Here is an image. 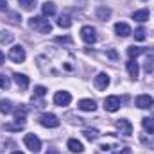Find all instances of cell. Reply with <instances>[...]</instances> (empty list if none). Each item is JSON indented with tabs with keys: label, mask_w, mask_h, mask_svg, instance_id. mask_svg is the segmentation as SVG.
<instances>
[{
	"label": "cell",
	"mask_w": 154,
	"mask_h": 154,
	"mask_svg": "<svg viewBox=\"0 0 154 154\" xmlns=\"http://www.w3.org/2000/svg\"><path fill=\"white\" fill-rule=\"evenodd\" d=\"M29 27L34 29V31H38V32H41V34H48V32H52V25H50V22H48L47 18H43V16H32V18L29 20Z\"/></svg>",
	"instance_id": "cell-1"
},
{
	"label": "cell",
	"mask_w": 154,
	"mask_h": 154,
	"mask_svg": "<svg viewBox=\"0 0 154 154\" xmlns=\"http://www.w3.org/2000/svg\"><path fill=\"white\" fill-rule=\"evenodd\" d=\"M9 59L13 63H23L25 61V48L22 45H14L11 50H9Z\"/></svg>",
	"instance_id": "cell-2"
},
{
	"label": "cell",
	"mask_w": 154,
	"mask_h": 154,
	"mask_svg": "<svg viewBox=\"0 0 154 154\" xmlns=\"http://www.w3.org/2000/svg\"><path fill=\"white\" fill-rule=\"evenodd\" d=\"M81 38L84 43H95L97 41V31L91 27V25H84L82 29H81Z\"/></svg>",
	"instance_id": "cell-3"
},
{
	"label": "cell",
	"mask_w": 154,
	"mask_h": 154,
	"mask_svg": "<svg viewBox=\"0 0 154 154\" xmlns=\"http://www.w3.org/2000/svg\"><path fill=\"white\" fill-rule=\"evenodd\" d=\"M23 143H25L27 149H31L32 152H39V149H41V140H39L36 134H25Z\"/></svg>",
	"instance_id": "cell-4"
},
{
	"label": "cell",
	"mask_w": 154,
	"mask_h": 154,
	"mask_svg": "<svg viewBox=\"0 0 154 154\" xmlns=\"http://www.w3.org/2000/svg\"><path fill=\"white\" fill-rule=\"evenodd\" d=\"M39 124L43 127H57L59 125V118L54 113H43V115L39 116Z\"/></svg>",
	"instance_id": "cell-5"
},
{
	"label": "cell",
	"mask_w": 154,
	"mask_h": 154,
	"mask_svg": "<svg viewBox=\"0 0 154 154\" xmlns=\"http://www.w3.org/2000/svg\"><path fill=\"white\" fill-rule=\"evenodd\" d=\"M134 104H136V108H140V109H151L154 106V99L151 95H138V97L134 99Z\"/></svg>",
	"instance_id": "cell-6"
},
{
	"label": "cell",
	"mask_w": 154,
	"mask_h": 154,
	"mask_svg": "<svg viewBox=\"0 0 154 154\" xmlns=\"http://www.w3.org/2000/svg\"><path fill=\"white\" fill-rule=\"evenodd\" d=\"M120 104H122V100H120V97H116V95H111V97H106V99H104V108H106V111H109V113L120 109Z\"/></svg>",
	"instance_id": "cell-7"
},
{
	"label": "cell",
	"mask_w": 154,
	"mask_h": 154,
	"mask_svg": "<svg viewBox=\"0 0 154 154\" xmlns=\"http://www.w3.org/2000/svg\"><path fill=\"white\" fill-rule=\"evenodd\" d=\"M54 102L57 104V106H68L70 102H72V95L68 93V91H57L56 95H54Z\"/></svg>",
	"instance_id": "cell-8"
},
{
	"label": "cell",
	"mask_w": 154,
	"mask_h": 154,
	"mask_svg": "<svg viewBox=\"0 0 154 154\" xmlns=\"http://www.w3.org/2000/svg\"><path fill=\"white\" fill-rule=\"evenodd\" d=\"M116 127H118L120 134H124V136H131V134H133V125H131V122L125 120V118L116 120Z\"/></svg>",
	"instance_id": "cell-9"
},
{
	"label": "cell",
	"mask_w": 154,
	"mask_h": 154,
	"mask_svg": "<svg viewBox=\"0 0 154 154\" xmlns=\"http://www.w3.org/2000/svg\"><path fill=\"white\" fill-rule=\"evenodd\" d=\"M93 82H95V88H97V90H106V88L109 86V75H108L106 72H100L99 75L95 77Z\"/></svg>",
	"instance_id": "cell-10"
},
{
	"label": "cell",
	"mask_w": 154,
	"mask_h": 154,
	"mask_svg": "<svg viewBox=\"0 0 154 154\" xmlns=\"http://www.w3.org/2000/svg\"><path fill=\"white\" fill-rule=\"evenodd\" d=\"M115 32L118 34V36H122V38H125V36H131V34H133L131 27H129L127 23H124V22L115 23Z\"/></svg>",
	"instance_id": "cell-11"
},
{
	"label": "cell",
	"mask_w": 154,
	"mask_h": 154,
	"mask_svg": "<svg viewBox=\"0 0 154 154\" xmlns=\"http://www.w3.org/2000/svg\"><path fill=\"white\" fill-rule=\"evenodd\" d=\"M79 109H82V111H95L97 104H95L93 99H82V100H79Z\"/></svg>",
	"instance_id": "cell-12"
},
{
	"label": "cell",
	"mask_w": 154,
	"mask_h": 154,
	"mask_svg": "<svg viewBox=\"0 0 154 154\" xmlns=\"http://www.w3.org/2000/svg\"><path fill=\"white\" fill-rule=\"evenodd\" d=\"M13 79H14V82L18 84L20 90H27V86H29V77L27 75H23V74H14Z\"/></svg>",
	"instance_id": "cell-13"
},
{
	"label": "cell",
	"mask_w": 154,
	"mask_h": 154,
	"mask_svg": "<svg viewBox=\"0 0 154 154\" xmlns=\"http://www.w3.org/2000/svg\"><path fill=\"white\" fill-rule=\"evenodd\" d=\"M25 116H27V108H25V104H20V108L14 109V118H16L18 124H23Z\"/></svg>",
	"instance_id": "cell-14"
},
{
	"label": "cell",
	"mask_w": 154,
	"mask_h": 154,
	"mask_svg": "<svg viewBox=\"0 0 154 154\" xmlns=\"http://www.w3.org/2000/svg\"><path fill=\"white\" fill-rule=\"evenodd\" d=\"M41 13H43V16H54L56 14V4L54 2H45L41 5Z\"/></svg>",
	"instance_id": "cell-15"
},
{
	"label": "cell",
	"mask_w": 154,
	"mask_h": 154,
	"mask_svg": "<svg viewBox=\"0 0 154 154\" xmlns=\"http://www.w3.org/2000/svg\"><path fill=\"white\" fill-rule=\"evenodd\" d=\"M149 16H151L149 9H140V11H134L133 13V20H136V22H147Z\"/></svg>",
	"instance_id": "cell-16"
},
{
	"label": "cell",
	"mask_w": 154,
	"mask_h": 154,
	"mask_svg": "<svg viewBox=\"0 0 154 154\" xmlns=\"http://www.w3.org/2000/svg\"><path fill=\"white\" fill-rule=\"evenodd\" d=\"M125 66H127V72H129V75L133 77V79H136V77H138L140 68H138V63H136V61H133V59H131V61H127V65H125Z\"/></svg>",
	"instance_id": "cell-17"
},
{
	"label": "cell",
	"mask_w": 154,
	"mask_h": 154,
	"mask_svg": "<svg viewBox=\"0 0 154 154\" xmlns=\"http://www.w3.org/2000/svg\"><path fill=\"white\" fill-rule=\"evenodd\" d=\"M68 149L72 151V152H82L84 151V147H82V143L75 140V138H72V140H68Z\"/></svg>",
	"instance_id": "cell-18"
},
{
	"label": "cell",
	"mask_w": 154,
	"mask_h": 154,
	"mask_svg": "<svg viewBox=\"0 0 154 154\" xmlns=\"http://www.w3.org/2000/svg\"><path fill=\"white\" fill-rule=\"evenodd\" d=\"M142 125H143V129H145L147 133L154 134V118H151V116L142 118Z\"/></svg>",
	"instance_id": "cell-19"
},
{
	"label": "cell",
	"mask_w": 154,
	"mask_h": 154,
	"mask_svg": "<svg viewBox=\"0 0 154 154\" xmlns=\"http://www.w3.org/2000/svg\"><path fill=\"white\" fill-rule=\"evenodd\" d=\"M111 16V9L109 7H97V18L99 20H108Z\"/></svg>",
	"instance_id": "cell-20"
},
{
	"label": "cell",
	"mask_w": 154,
	"mask_h": 154,
	"mask_svg": "<svg viewBox=\"0 0 154 154\" xmlns=\"http://www.w3.org/2000/svg\"><path fill=\"white\" fill-rule=\"evenodd\" d=\"M57 25L63 27V29H68V27H72V18L68 14H61L59 20H57Z\"/></svg>",
	"instance_id": "cell-21"
},
{
	"label": "cell",
	"mask_w": 154,
	"mask_h": 154,
	"mask_svg": "<svg viewBox=\"0 0 154 154\" xmlns=\"http://www.w3.org/2000/svg\"><path fill=\"white\" fill-rule=\"evenodd\" d=\"M145 52V48H142V47H134V45H131L129 48H127V56L133 59V57H138L140 54H143Z\"/></svg>",
	"instance_id": "cell-22"
},
{
	"label": "cell",
	"mask_w": 154,
	"mask_h": 154,
	"mask_svg": "<svg viewBox=\"0 0 154 154\" xmlns=\"http://www.w3.org/2000/svg\"><path fill=\"white\" fill-rule=\"evenodd\" d=\"M0 111H2V113H5V115H7V113H11V111H13V102H11V100L2 99V100H0Z\"/></svg>",
	"instance_id": "cell-23"
},
{
	"label": "cell",
	"mask_w": 154,
	"mask_h": 154,
	"mask_svg": "<svg viewBox=\"0 0 154 154\" xmlns=\"http://www.w3.org/2000/svg\"><path fill=\"white\" fill-rule=\"evenodd\" d=\"M82 134H84V138H86V140H90V142L99 138V131H97V129H84V131H82Z\"/></svg>",
	"instance_id": "cell-24"
},
{
	"label": "cell",
	"mask_w": 154,
	"mask_h": 154,
	"mask_svg": "<svg viewBox=\"0 0 154 154\" xmlns=\"http://www.w3.org/2000/svg\"><path fill=\"white\" fill-rule=\"evenodd\" d=\"M140 142L143 143V145H147V147H151V149H154V136L149 133V136L147 134H142L140 136Z\"/></svg>",
	"instance_id": "cell-25"
},
{
	"label": "cell",
	"mask_w": 154,
	"mask_h": 154,
	"mask_svg": "<svg viewBox=\"0 0 154 154\" xmlns=\"http://www.w3.org/2000/svg\"><path fill=\"white\" fill-rule=\"evenodd\" d=\"M18 4L25 9V11H31L36 7V0H18Z\"/></svg>",
	"instance_id": "cell-26"
},
{
	"label": "cell",
	"mask_w": 154,
	"mask_h": 154,
	"mask_svg": "<svg viewBox=\"0 0 154 154\" xmlns=\"http://www.w3.org/2000/svg\"><path fill=\"white\" fill-rule=\"evenodd\" d=\"M14 39V34L9 32V31H2V36H0V43H11Z\"/></svg>",
	"instance_id": "cell-27"
},
{
	"label": "cell",
	"mask_w": 154,
	"mask_h": 154,
	"mask_svg": "<svg viewBox=\"0 0 154 154\" xmlns=\"http://www.w3.org/2000/svg\"><path fill=\"white\" fill-rule=\"evenodd\" d=\"M9 86H11L9 77H5L4 74H0V88H2V90H9Z\"/></svg>",
	"instance_id": "cell-28"
},
{
	"label": "cell",
	"mask_w": 154,
	"mask_h": 154,
	"mask_svg": "<svg viewBox=\"0 0 154 154\" xmlns=\"http://www.w3.org/2000/svg\"><path fill=\"white\" fill-rule=\"evenodd\" d=\"M4 127H5V131H22L23 124H5Z\"/></svg>",
	"instance_id": "cell-29"
},
{
	"label": "cell",
	"mask_w": 154,
	"mask_h": 154,
	"mask_svg": "<svg viewBox=\"0 0 154 154\" xmlns=\"http://www.w3.org/2000/svg\"><path fill=\"white\" fill-rule=\"evenodd\" d=\"M133 36H134L136 41H143V39H145V29H142V27H140V29H136Z\"/></svg>",
	"instance_id": "cell-30"
},
{
	"label": "cell",
	"mask_w": 154,
	"mask_h": 154,
	"mask_svg": "<svg viewBox=\"0 0 154 154\" xmlns=\"http://www.w3.org/2000/svg\"><path fill=\"white\" fill-rule=\"evenodd\" d=\"M152 70H154V56H151V59H147V61H145V72H147V74H151Z\"/></svg>",
	"instance_id": "cell-31"
},
{
	"label": "cell",
	"mask_w": 154,
	"mask_h": 154,
	"mask_svg": "<svg viewBox=\"0 0 154 154\" xmlns=\"http://www.w3.org/2000/svg\"><path fill=\"white\" fill-rule=\"evenodd\" d=\"M47 93V88L45 86H36L34 88V97H43Z\"/></svg>",
	"instance_id": "cell-32"
},
{
	"label": "cell",
	"mask_w": 154,
	"mask_h": 154,
	"mask_svg": "<svg viewBox=\"0 0 154 154\" xmlns=\"http://www.w3.org/2000/svg\"><path fill=\"white\" fill-rule=\"evenodd\" d=\"M56 41H57V43H68V45H70V43H72V38H70V36H65V38H56Z\"/></svg>",
	"instance_id": "cell-33"
},
{
	"label": "cell",
	"mask_w": 154,
	"mask_h": 154,
	"mask_svg": "<svg viewBox=\"0 0 154 154\" xmlns=\"http://www.w3.org/2000/svg\"><path fill=\"white\" fill-rule=\"evenodd\" d=\"M0 11H7V2L5 0H0Z\"/></svg>",
	"instance_id": "cell-34"
},
{
	"label": "cell",
	"mask_w": 154,
	"mask_h": 154,
	"mask_svg": "<svg viewBox=\"0 0 154 154\" xmlns=\"http://www.w3.org/2000/svg\"><path fill=\"white\" fill-rule=\"evenodd\" d=\"M108 56H109L111 59H116V57H118V56H116V52H115V50H108Z\"/></svg>",
	"instance_id": "cell-35"
},
{
	"label": "cell",
	"mask_w": 154,
	"mask_h": 154,
	"mask_svg": "<svg viewBox=\"0 0 154 154\" xmlns=\"http://www.w3.org/2000/svg\"><path fill=\"white\" fill-rule=\"evenodd\" d=\"M45 154H59V151H57V149H48Z\"/></svg>",
	"instance_id": "cell-36"
},
{
	"label": "cell",
	"mask_w": 154,
	"mask_h": 154,
	"mask_svg": "<svg viewBox=\"0 0 154 154\" xmlns=\"http://www.w3.org/2000/svg\"><path fill=\"white\" fill-rule=\"evenodd\" d=\"M4 59H5V56H4V52L0 50V65H4Z\"/></svg>",
	"instance_id": "cell-37"
},
{
	"label": "cell",
	"mask_w": 154,
	"mask_h": 154,
	"mask_svg": "<svg viewBox=\"0 0 154 154\" xmlns=\"http://www.w3.org/2000/svg\"><path fill=\"white\" fill-rule=\"evenodd\" d=\"M13 154H23V152H20V151H16V152H13Z\"/></svg>",
	"instance_id": "cell-38"
}]
</instances>
